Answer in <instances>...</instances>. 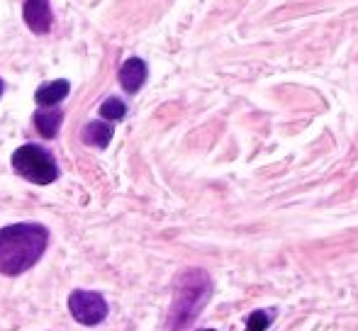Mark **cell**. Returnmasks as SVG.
I'll use <instances>...</instances> for the list:
<instances>
[{"label": "cell", "instance_id": "52a82bcc", "mask_svg": "<svg viewBox=\"0 0 358 331\" xmlns=\"http://www.w3.org/2000/svg\"><path fill=\"white\" fill-rule=\"evenodd\" d=\"M110 139H113V124H108V122L95 119V122H90L88 127L83 129V142L95 149H105L110 144Z\"/></svg>", "mask_w": 358, "mask_h": 331}, {"label": "cell", "instance_id": "4fadbf2b", "mask_svg": "<svg viewBox=\"0 0 358 331\" xmlns=\"http://www.w3.org/2000/svg\"><path fill=\"white\" fill-rule=\"evenodd\" d=\"M200 331H215V329H200Z\"/></svg>", "mask_w": 358, "mask_h": 331}, {"label": "cell", "instance_id": "8992f818", "mask_svg": "<svg viewBox=\"0 0 358 331\" xmlns=\"http://www.w3.org/2000/svg\"><path fill=\"white\" fill-rule=\"evenodd\" d=\"M146 73H149L146 71V64L142 59L132 57L122 64V68H120V83H122V88L127 90V93H137L146 81Z\"/></svg>", "mask_w": 358, "mask_h": 331}, {"label": "cell", "instance_id": "7c38bea8", "mask_svg": "<svg viewBox=\"0 0 358 331\" xmlns=\"http://www.w3.org/2000/svg\"><path fill=\"white\" fill-rule=\"evenodd\" d=\"M0 95H3V81H0Z\"/></svg>", "mask_w": 358, "mask_h": 331}, {"label": "cell", "instance_id": "7a4b0ae2", "mask_svg": "<svg viewBox=\"0 0 358 331\" xmlns=\"http://www.w3.org/2000/svg\"><path fill=\"white\" fill-rule=\"evenodd\" d=\"M213 297V278L203 268H188L178 275L173 288V300H171L169 322L166 329L180 331L195 322Z\"/></svg>", "mask_w": 358, "mask_h": 331}, {"label": "cell", "instance_id": "5b68a950", "mask_svg": "<svg viewBox=\"0 0 358 331\" xmlns=\"http://www.w3.org/2000/svg\"><path fill=\"white\" fill-rule=\"evenodd\" d=\"M22 15L27 27L34 34H47L52 29V8H49V0H24Z\"/></svg>", "mask_w": 358, "mask_h": 331}, {"label": "cell", "instance_id": "3957f363", "mask_svg": "<svg viewBox=\"0 0 358 331\" xmlns=\"http://www.w3.org/2000/svg\"><path fill=\"white\" fill-rule=\"evenodd\" d=\"M13 168L22 178L32 180L37 185H49L59 178V168L52 154L44 152L42 147H34V144H24L13 154Z\"/></svg>", "mask_w": 358, "mask_h": 331}, {"label": "cell", "instance_id": "8fae6325", "mask_svg": "<svg viewBox=\"0 0 358 331\" xmlns=\"http://www.w3.org/2000/svg\"><path fill=\"white\" fill-rule=\"evenodd\" d=\"M273 324V312H266V309H256L246 319V331H266Z\"/></svg>", "mask_w": 358, "mask_h": 331}, {"label": "cell", "instance_id": "30bf717a", "mask_svg": "<svg viewBox=\"0 0 358 331\" xmlns=\"http://www.w3.org/2000/svg\"><path fill=\"white\" fill-rule=\"evenodd\" d=\"M100 115H103V119L117 122V119H122L124 115H127V108H124V103L120 98H108L100 105Z\"/></svg>", "mask_w": 358, "mask_h": 331}, {"label": "cell", "instance_id": "9c48e42d", "mask_svg": "<svg viewBox=\"0 0 358 331\" xmlns=\"http://www.w3.org/2000/svg\"><path fill=\"white\" fill-rule=\"evenodd\" d=\"M62 119H64V115L59 112V110H39V112L34 115V124H37L39 134L47 139L57 137L59 127H62Z\"/></svg>", "mask_w": 358, "mask_h": 331}, {"label": "cell", "instance_id": "6da1fadb", "mask_svg": "<svg viewBox=\"0 0 358 331\" xmlns=\"http://www.w3.org/2000/svg\"><path fill=\"white\" fill-rule=\"evenodd\" d=\"M47 229L42 224H10L0 229V273L20 275L29 270L47 249Z\"/></svg>", "mask_w": 358, "mask_h": 331}, {"label": "cell", "instance_id": "ba28073f", "mask_svg": "<svg viewBox=\"0 0 358 331\" xmlns=\"http://www.w3.org/2000/svg\"><path fill=\"white\" fill-rule=\"evenodd\" d=\"M69 90H71V85H69V81H64V78H62V81L42 85V88L37 90V95H34V100H37L39 105H47V108H52V105L62 103V100L66 98Z\"/></svg>", "mask_w": 358, "mask_h": 331}, {"label": "cell", "instance_id": "277c9868", "mask_svg": "<svg viewBox=\"0 0 358 331\" xmlns=\"http://www.w3.org/2000/svg\"><path fill=\"white\" fill-rule=\"evenodd\" d=\"M69 309H71L73 319L83 327H95L108 317V304H105L103 295L90 293V290H76L69 297Z\"/></svg>", "mask_w": 358, "mask_h": 331}]
</instances>
